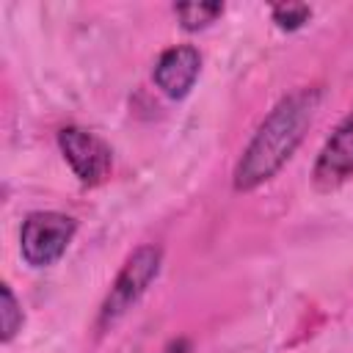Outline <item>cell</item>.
<instances>
[{"label": "cell", "mask_w": 353, "mask_h": 353, "mask_svg": "<svg viewBox=\"0 0 353 353\" xmlns=\"http://www.w3.org/2000/svg\"><path fill=\"white\" fill-rule=\"evenodd\" d=\"M317 105L320 88L314 85L295 88L276 102V108L262 119V124L256 127L254 138L248 141L234 165L232 185L237 193H248L265 185L284 168V163L295 154L303 135L309 132Z\"/></svg>", "instance_id": "6da1fadb"}, {"label": "cell", "mask_w": 353, "mask_h": 353, "mask_svg": "<svg viewBox=\"0 0 353 353\" xmlns=\"http://www.w3.org/2000/svg\"><path fill=\"white\" fill-rule=\"evenodd\" d=\"M160 265H163V251L160 245L154 243H146V245H138L121 265L116 281L110 284L102 306H99V314H97V328L99 331H108L113 328L138 301L141 295L149 290V284L157 279L160 273Z\"/></svg>", "instance_id": "7a4b0ae2"}, {"label": "cell", "mask_w": 353, "mask_h": 353, "mask_svg": "<svg viewBox=\"0 0 353 353\" xmlns=\"http://www.w3.org/2000/svg\"><path fill=\"white\" fill-rule=\"evenodd\" d=\"M74 232H77V221L72 215L52 212V210L30 212L22 221V232H19L22 259L30 268H50V265H55L66 254Z\"/></svg>", "instance_id": "3957f363"}, {"label": "cell", "mask_w": 353, "mask_h": 353, "mask_svg": "<svg viewBox=\"0 0 353 353\" xmlns=\"http://www.w3.org/2000/svg\"><path fill=\"white\" fill-rule=\"evenodd\" d=\"M58 146H61L66 163L72 165L74 176L83 185L94 188V185H102L110 176L113 152L97 132H91L85 127H77V124L61 127L58 130Z\"/></svg>", "instance_id": "277c9868"}, {"label": "cell", "mask_w": 353, "mask_h": 353, "mask_svg": "<svg viewBox=\"0 0 353 353\" xmlns=\"http://www.w3.org/2000/svg\"><path fill=\"white\" fill-rule=\"evenodd\" d=\"M347 179H353V110L331 132L312 168V182L323 193L342 188Z\"/></svg>", "instance_id": "5b68a950"}, {"label": "cell", "mask_w": 353, "mask_h": 353, "mask_svg": "<svg viewBox=\"0 0 353 353\" xmlns=\"http://www.w3.org/2000/svg\"><path fill=\"white\" fill-rule=\"evenodd\" d=\"M201 72V55L193 44H176L165 50L152 72L154 85L168 97V99H185L190 88L196 85Z\"/></svg>", "instance_id": "8992f818"}, {"label": "cell", "mask_w": 353, "mask_h": 353, "mask_svg": "<svg viewBox=\"0 0 353 353\" xmlns=\"http://www.w3.org/2000/svg\"><path fill=\"white\" fill-rule=\"evenodd\" d=\"M174 14L185 30H204L223 14V3H179Z\"/></svg>", "instance_id": "52a82bcc"}, {"label": "cell", "mask_w": 353, "mask_h": 353, "mask_svg": "<svg viewBox=\"0 0 353 353\" xmlns=\"http://www.w3.org/2000/svg\"><path fill=\"white\" fill-rule=\"evenodd\" d=\"M22 323H25L22 303L17 301L14 290H11L8 284H3V287H0V339L8 345V342L19 334Z\"/></svg>", "instance_id": "ba28073f"}, {"label": "cell", "mask_w": 353, "mask_h": 353, "mask_svg": "<svg viewBox=\"0 0 353 353\" xmlns=\"http://www.w3.org/2000/svg\"><path fill=\"white\" fill-rule=\"evenodd\" d=\"M309 17H312V8L303 6V3H279V6H273V22L281 30H298L303 22H309Z\"/></svg>", "instance_id": "9c48e42d"}, {"label": "cell", "mask_w": 353, "mask_h": 353, "mask_svg": "<svg viewBox=\"0 0 353 353\" xmlns=\"http://www.w3.org/2000/svg\"><path fill=\"white\" fill-rule=\"evenodd\" d=\"M160 353H193V345H190V339L176 336V339H171Z\"/></svg>", "instance_id": "30bf717a"}]
</instances>
